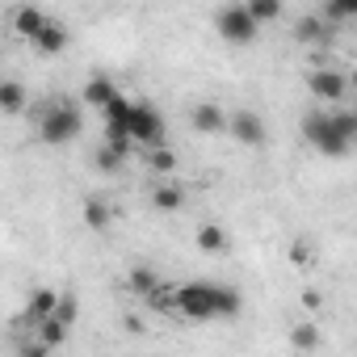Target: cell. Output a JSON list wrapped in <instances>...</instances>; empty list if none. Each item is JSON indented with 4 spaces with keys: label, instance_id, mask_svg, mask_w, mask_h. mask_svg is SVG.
Listing matches in <instances>:
<instances>
[{
    "label": "cell",
    "instance_id": "obj_26",
    "mask_svg": "<svg viewBox=\"0 0 357 357\" xmlns=\"http://www.w3.org/2000/svg\"><path fill=\"white\" fill-rule=\"evenodd\" d=\"M311 261H315V248H311V240L294 236V240H290V265H298V269H311Z\"/></svg>",
    "mask_w": 357,
    "mask_h": 357
},
{
    "label": "cell",
    "instance_id": "obj_11",
    "mask_svg": "<svg viewBox=\"0 0 357 357\" xmlns=\"http://www.w3.org/2000/svg\"><path fill=\"white\" fill-rule=\"evenodd\" d=\"M59 290H51V286H38L34 294H30V303H26V324H43V319H55V311H59Z\"/></svg>",
    "mask_w": 357,
    "mask_h": 357
},
{
    "label": "cell",
    "instance_id": "obj_3",
    "mask_svg": "<svg viewBox=\"0 0 357 357\" xmlns=\"http://www.w3.org/2000/svg\"><path fill=\"white\" fill-rule=\"evenodd\" d=\"M303 139L315 147V151H324V155H349V143L336 135V126H332V109H311L307 118H303Z\"/></svg>",
    "mask_w": 357,
    "mask_h": 357
},
{
    "label": "cell",
    "instance_id": "obj_19",
    "mask_svg": "<svg viewBox=\"0 0 357 357\" xmlns=\"http://www.w3.org/2000/svg\"><path fill=\"white\" fill-rule=\"evenodd\" d=\"M68 336H72V328H68V324H59V319H43V324L34 328V340H38V344H47V349L68 344Z\"/></svg>",
    "mask_w": 357,
    "mask_h": 357
},
{
    "label": "cell",
    "instance_id": "obj_4",
    "mask_svg": "<svg viewBox=\"0 0 357 357\" xmlns=\"http://www.w3.org/2000/svg\"><path fill=\"white\" fill-rule=\"evenodd\" d=\"M215 30H219V38L223 43H236V47H248L252 38H257V22H252V13H248V5H223L219 13H215Z\"/></svg>",
    "mask_w": 357,
    "mask_h": 357
},
{
    "label": "cell",
    "instance_id": "obj_10",
    "mask_svg": "<svg viewBox=\"0 0 357 357\" xmlns=\"http://www.w3.org/2000/svg\"><path fill=\"white\" fill-rule=\"evenodd\" d=\"M9 22H13V34H22V38H30V43L51 26V17H47L43 9H34V5H17V9L9 13Z\"/></svg>",
    "mask_w": 357,
    "mask_h": 357
},
{
    "label": "cell",
    "instance_id": "obj_16",
    "mask_svg": "<svg viewBox=\"0 0 357 357\" xmlns=\"http://www.w3.org/2000/svg\"><path fill=\"white\" fill-rule=\"evenodd\" d=\"M151 206H155L160 215L181 211V206H185V190H181V185H155V190H151Z\"/></svg>",
    "mask_w": 357,
    "mask_h": 357
},
{
    "label": "cell",
    "instance_id": "obj_7",
    "mask_svg": "<svg viewBox=\"0 0 357 357\" xmlns=\"http://www.w3.org/2000/svg\"><path fill=\"white\" fill-rule=\"evenodd\" d=\"M227 130H231V135H236V143H244V147H261V143L269 139V130H265V118H261L257 109H236Z\"/></svg>",
    "mask_w": 357,
    "mask_h": 357
},
{
    "label": "cell",
    "instance_id": "obj_25",
    "mask_svg": "<svg viewBox=\"0 0 357 357\" xmlns=\"http://www.w3.org/2000/svg\"><path fill=\"white\" fill-rule=\"evenodd\" d=\"M290 344H294L298 353H311V349L319 344V328H315V324H303V319H298V324L290 328Z\"/></svg>",
    "mask_w": 357,
    "mask_h": 357
},
{
    "label": "cell",
    "instance_id": "obj_6",
    "mask_svg": "<svg viewBox=\"0 0 357 357\" xmlns=\"http://www.w3.org/2000/svg\"><path fill=\"white\" fill-rule=\"evenodd\" d=\"M307 89L315 101H344L349 97V76L336 72V68H315L307 72Z\"/></svg>",
    "mask_w": 357,
    "mask_h": 357
},
{
    "label": "cell",
    "instance_id": "obj_30",
    "mask_svg": "<svg viewBox=\"0 0 357 357\" xmlns=\"http://www.w3.org/2000/svg\"><path fill=\"white\" fill-rule=\"evenodd\" d=\"M22 357H51V349L38 344V340H26V344H22Z\"/></svg>",
    "mask_w": 357,
    "mask_h": 357
},
{
    "label": "cell",
    "instance_id": "obj_23",
    "mask_svg": "<svg viewBox=\"0 0 357 357\" xmlns=\"http://www.w3.org/2000/svg\"><path fill=\"white\" fill-rule=\"evenodd\" d=\"M147 307H151L155 315H181V307H176V286H164V282H160V290L147 298Z\"/></svg>",
    "mask_w": 357,
    "mask_h": 357
},
{
    "label": "cell",
    "instance_id": "obj_13",
    "mask_svg": "<svg viewBox=\"0 0 357 357\" xmlns=\"http://www.w3.org/2000/svg\"><path fill=\"white\" fill-rule=\"evenodd\" d=\"M126 290H130L135 298H143V303H147V298L160 290V278H155V269H151V265H135V269L126 273Z\"/></svg>",
    "mask_w": 357,
    "mask_h": 357
},
{
    "label": "cell",
    "instance_id": "obj_8",
    "mask_svg": "<svg viewBox=\"0 0 357 357\" xmlns=\"http://www.w3.org/2000/svg\"><path fill=\"white\" fill-rule=\"evenodd\" d=\"M190 122H194V130H202V135H223V130L231 126V114H223L219 101H198V105L190 109Z\"/></svg>",
    "mask_w": 357,
    "mask_h": 357
},
{
    "label": "cell",
    "instance_id": "obj_27",
    "mask_svg": "<svg viewBox=\"0 0 357 357\" xmlns=\"http://www.w3.org/2000/svg\"><path fill=\"white\" fill-rule=\"evenodd\" d=\"M248 13H252V22L261 26V22L282 17V5H278V0H248Z\"/></svg>",
    "mask_w": 357,
    "mask_h": 357
},
{
    "label": "cell",
    "instance_id": "obj_32",
    "mask_svg": "<svg viewBox=\"0 0 357 357\" xmlns=\"http://www.w3.org/2000/svg\"><path fill=\"white\" fill-rule=\"evenodd\" d=\"M349 84H353V89H357V68H353V76H349Z\"/></svg>",
    "mask_w": 357,
    "mask_h": 357
},
{
    "label": "cell",
    "instance_id": "obj_2",
    "mask_svg": "<svg viewBox=\"0 0 357 357\" xmlns=\"http://www.w3.org/2000/svg\"><path fill=\"white\" fill-rule=\"evenodd\" d=\"M80 130H84V118H80V105H76V101L51 97L47 105H38V139H43L47 147H63V143H72Z\"/></svg>",
    "mask_w": 357,
    "mask_h": 357
},
{
    "label": "cell",
    "instance_id": "obj_12",
    "mask_svg": "<svg viewBox=\"0 0 357 357\" xmlns=\"http://www.w3.org/2000/svg\"><path fill=\"white\" fill-rule=\"evenodd\" d=\"M122 93H118V84L109 80V76H89V84H84V105H93V109H105L109 101H118Z\"/></svg>",
    "mask_w": 357,
    "mask_h": 357
},
{
    "label": "cell",
    "instance_id": "obj_15",
    "mask_svg": "<svg viewBox=\"0 0 357 357\" xmlns=\"http://www.w3.org/2000/svg\"><path fill=\"white\" fill-rule=\"evenodd\" d=\"M109 223H114L109 202H101V198H84V227H89V231H97V236H105V231H109Z\"/></svg>",
    "mask_w": 357,
    "mask_h": 357
},
{
    "label": "cell",
    "instance_id": "obj_5",
    "mask_svg": "<svg viewBox=\"0 0 357 357\" xmlns=\"http://www.w3.org/2000/svg\"><path fill=\"white\" fill-rule=\"evenodd\" d=\"M130 139H135V147H147V151L168 147L164 143V118L155 114V105L135 101V109H130Z\"/></svg>",
    "mask_w": 357,
    "mask_h": 357
},
{
    "label": "cell",
    "instance_id": "obj_1",
    "mask_svg": "<svg viewBox=\"0 0 357 357\" xmlns=\"http://www.w3.org/2000/svg\"><path fill=\"white\" fill-rule=\"evenodd\" d=\"M240 290L223 286V282H185V286H176V307H181L185 319H231L240 315Z\"/></svg>",
    "mask_w": 357,
    "mask_h": 357
},
{
    "label": "cell",
    "instance_id": "obj_9",
    "mask_svg": "<svg viewBox=\"0 0 357 357\" xmlns=\"http://www.w3.org/2000/svg\"><path fill=\"white\" fill-rule=\"evenodd\" d=\"M332 34H336V26H328L319 13H307L294 22V43H303V47H324V43H332Z\"/></svg>",
    "mask_w": 357,
    "mask_h": 357
},
{
    "label": "cell",
    "instance_id": "obj_24",
    "mask_svg": "<svg viewBox=\"0 0 357 357\" xmlns=\"http://www.w3.org/2000/svg\"><path fill=\"white\" fill-rule=\"evenodd\" d=\"M93 164H97V172H105V176H114V172H122V164H126V155L101 143V147L93 151Z\"/></svg>",
    "mask_w": 357,
    "mask_h": 357
},
{
    "label": "cell",
    "instance_id": "obj_17",
    "mask_svg": "<svg viewBox=\"0 0 357 357\" xmlns=\"http://www.w3.org/2000/svg\"><path fill=\"white\" fill-rule=\"evenodd\" d=\"M194 244H198V252H227V231L219 227V223H202L198 227V236H194Z\"/></svg>",
    "mask_w": 357,
    "mask_h": 357
},
{
    "label": "cell",
    "instance_id": "obj_31",
    "mask_svg": "<svg viewBox=\"0 0 357 357\" xmlns=\"http://www.w3.org/2000/svg\"><path fill=\"white\" fill-rule=\"evenodd\" d=\"M122 328L135 332V336H143V319H139V315H122Z\"/></svg>",
    "mask_w": 357,
    "mask_h": 357
},
{
    "label": "cell",
    "instance_id": "obj_18",
    "mask_svg": "<svg viewBox=\"0 0 357 357\" xmlns=\"http://www.w3.org/2000/svg\"><path fill=\"white\" fill-rule=\"evenodd\" d=\"M26 101H30V93H26L22 80H5V84H0V109H5V114H22Z\"/></svg>",
    "mask_w": 357,
    "mask_h": 357
},
{
    "label": "cell",
    "instance_id": "obj_33",
    "mask_svg": "<svg viewBox=\"0 0 357 357\" xmlns=\"http://www.w3.org/2000/svg\"><path fill=\"white\" fill-rule=\"evenodd\" d=\"M353 109H357V105H353Z\"/></svg>",
    "mask_w": 357,
    "mask_h": 357
},
{
    "label": "cell",
    "instance_id": "obj_14",
    "mask_svg": "<svg viewBox=\"0 0 357 357\" xmlns=\"http://www.w3.org/2000/svg\"><path fill=\"white\" fill-rule=\"evenodd\" d=\"M68 43H72V34H68V26H59V22H51L38 38H34V51L38 55H59V51H68Z\"/></svg>",
    "mask_w": 357,
    "mask_h": 357
},
{
    "label": "cell",
    "instance_id": "obj_28",
    "mask_svg": "<svg viewBox=\"0 0 357 357\" xmlns=\"http://www.w3.org/2000/svg\"><path fill=\"white\" fill-rule=\"evenodd\" d=\"M76 315H80V303H76V294H63V298H59V311H55V319L72 328V324H76Z\"/></svg>",
    "mask_w": 357,
    "mask_h": 357
},
{
    "label": "cell",
    "instance_id": "obj_22",
    "mask_svg": "<svg viewBox=\"0 0 357 357\" xmlns=\"http://www.w3.org/2000/svg\"><path fill=\"white\" fill-rule=\"evenodd\" d=\"M319 17L328 26H340L344 17H357V0H324L319 5Z\"/></svg>",
    "mask_w": 357,
    "mask_h": 357
},
{
    "label": "cell",
    "instance_id": "obj_21",
    "mask_svg": "<svg viewBox=\"0 0 357 357\" xmlns=\"http://www.w3.org/2000/svg\"><path fill=\"white\" fill-rule=\"evenodd\" d=\"M143 164H147L155 176H172V172H176V151H172V147H155V151H143Z\"/></svg>",
    "mask_w": 357,
    "mask_h": 357
},
{
    "label": "cell",
    "instance_id": "obj_29",
    "mask_svg": "<svg viewBox=\"0 0 357 357\" xmlns=\"http://www.w3.org/2000/svg\"><path fill=\"white\" fill-rule=\"evenodd\" d=\"M298 303H303L307 311H319V307H324V294H319V290H303V294H298Z\"/></svg>",
    "mask_w": 357,
    "mask_h": 357
},
{
    "label": "cell",
    "instance_id": "obj_20",
    "mask_svg": "<svg viewBox=\"0 0 357 357\" xmlns=\"http://www.w3.org/2000/svg\"><path fill=\"white\" fill-rule=\"evenodd\" d=\"M332 126H336V135H340L349 147L357 143V109H353V105H336V109H332Z\"/></svg>",
    "mask_w": 357,
    "mask_h": 357
}]
</instances>
